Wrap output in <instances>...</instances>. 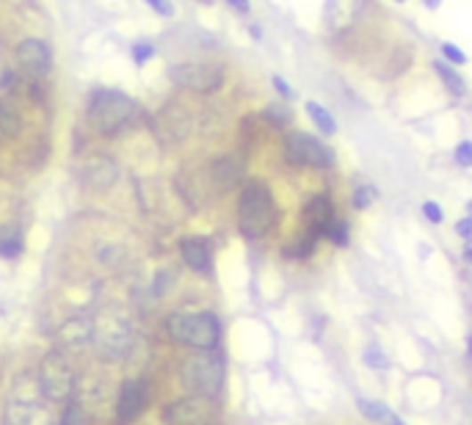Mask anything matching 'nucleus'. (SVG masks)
<instances>
[{
	"mask_svg": "<svg viewBox=\"0 0 472 425\" xmlns=\"http://www.w3.org/2000/svg\"><path fill=\"white\" fill-rule=\"evenodd\" d=\"M89 334H92V318L77 315L59 329V343L64 348H80V346H89Z\"/></svg>",
	"mask_w": 472,
	"mask_h": 425,
	"instance_id": "obj_15",
	"label": "nucleus"
},
{
	"mask_svg": "<svg viewBox=\"0 0 472 425\" xmlns=\"http://www.w3.org/2000/svg\"><path fill=\"white\" fill-rule=\"evenodd\" d=\"M210 177H213L216 191H230V188H235L238 180H240V168L235 166L232 158H221V160H216V163L210 166Z\"/></svg>",
	"mask_w": 472,
	"mask_h": 425,
	"instance_id": "obj_17",
	"label": "nucleus"
},
{
	"mask_svg": "<svg viewBox=\"0 0 472 425\" xmlns=\"http://www.w3.org/2000/svg\"><path fill=\"white\" fill-rule=\"evenodd\" d=\"M20 251V241H17V235H12V233H0V254H6V257H12V254H17Z\"/></svg>",
	"mask_w": 472,
	"mask_h": 425,
	"instance_id": "obj_24",
	"label": "nucleus"
},
{
	"mask_svg": "<svg viewBox=\"0 0 472 425\" xmlns=\"http://www.w3.org/2000/svg\"><path fill=\"white\" fill-rule=\"evenodd\" d=\"M456 160H459L461 166H469V163H472V144H469V141H464V144H459Z\"/></svg>",
	"mask_w": 472,
	"mask_h": 425,
	"instance_id": "obj_29",
	"label": "nucleus"
},
{
	"mask_svg": "<svg viewBox=\"0 0 472 425\" xmlns=\"http://www.w3.org/2000/svg\"><path fill=\"white\" fill-rule=\"evenodd\" d=\"M321 235H326L331 243H338V246H346L348 243V226H346V221H338V218H331L323 230H321Z\"/></svg>",
	"mask_w": 472,
	"mask_h": 425,
	"instance_id": "obj_22",
	"label": "nucleus"
},
{
	"mask_svg": "<svg viewBox=\"0 0 472 425\" xmlns=\"http://www.w3.org/2000/svg\"><path fill=\"white\" fill-rule=\"evenodd\" d=\"M442 53H445V59H448L451 64H459V67H461V64H467V55H464V50H459V47H456V45H451V42H448V45H442Z\"/></svg>",
	"mask_w": 472,
	"mask_h": 425,
	"instance_id": "obj_27",
	"label": "nucleus"
},
{
	"mask_svg": "<svg viewBox=\"0 0 472 425\" xmlns=\"http://www.w3.org/2000/svg\"><path fill=\"white\" fill-rule=\"evenodd\" d=\"M365 12V0H326L323 6V22L329 31L343 34L354 28Z\"/></svg>",
	"mask_w": 472,
	"mask_h": 425,
	"instance_id": "obj_11",
	"label": "nucleus"
},
{
	"mask_svg": "<svg viewBox=\"0 0 472 425\" xmlns=\"http://www.w3.org/2000/svg\"><path fill=\"white\" fill-rule=\"evenodd\" d=\"M142 409H144V384L135 379L122 381L119 395H117V420L133 422L138 414H142Z\"/></svg>",
	"mask_w": 472,
	"mask_h": 425,
	"instance_id": "obj_13",
	"label": "nucleus"
},
{
	"mask_svg": "<svg viewBox=\"0 0 472 425\" xmlns=\"http://www.w3.org/2000/svg\"><path fill=\"white\" fill-rule=\"evenodd\" d=\"M331 213H335V210H331V205H329L326 196H318V200L310 202V208H307V218H310V224H313V235H315V238L321 235L323 226H326L331 218H335Z\"/></svg>",
	"mask_w": 472,
	"mask_h": 425,
	"instance_id": "obj_20",
	"label": "nucleus"
},
{
	"mask_svg": "<svg viewBox=\"0 0 472 425\" xmlns=\"http://www.w3.org/2000/svg\"><path fill=\"white\" fill-rule=\"evenodd\" d=\"M398 4H403V0H398Z\"/></svg>",
	"mask_w": 472,
	"mask_h": 425,
	"instance_id": "obj_36",
	"label": "nucleus"
},
{
	"mask_svg": "<svg viewBox=\"0 0 472 425\" xmlns=\"http://www.w3.org/2000/svg\"><path fill=\"white\" fill-rule=\"evenodd\" d=\"M436 72H439L442 78H445V83H448V86H453V92H456V94H464V92H467V86H464V80H461V78H459L456 72H451V69H448L445 64H436Z\"/></svg>",
	"mask_w": 472,
	"mask_h": 425,
	"instance_id": "obj_23",
	"label": "nucleus"
},
{
	"mask_svg": "<svg viewBox=\"0 0 472 425\" xmlns=\"http://www.w3.org/2000/svg\"><path fill=\"white\" fill-rule=\"evenodd\" d=\"M227 4H230L235 12H240V14H246V12H248V0H227Z\"/></svg>",
	"mask_w": 472,
	"mask_h": 425,
	"instance_id": "obj_32",
	"label": "nucleus"
},
{
	"mask_svg": "<svg viewBox=\"0 0 472 425\" xmlns=\"http://www.w3.org/2000/svg\"><path fill=\"white\" fill-rule=\"evenodd\" d=\"M166 425H205L210 417V404L202 395H191L166 409Z\"/></svg>",
	"mask_w": 472,
	"mask_h": 425,
	"instance_id": "obj_12",
	"label": "nucleus"
},
{
	"mask_svg": "<svg viewBox=\"0 0 472 425\" xmlns=\"http://www.w3.org/2000/svg\"><path fill=\"white\" fill-rule=\"evenodd\" d=\"M365 362L373 367V371H384V367L390 364V362H387V356H384L376 346H370V348L365 351Z\"/></svg>",
	"mask_w": 472,
	"mask_h": 425,
	"instance_id": "obj_26",
	"label": "nucleus"
},
{
	"mask_svg": "<svg viewBox=\"0 0 472 425\" xmlns=\"http://www.w3.org/2000/svg\"><path fill=\"white\" fill-rule=\"evenodd\" d=\"M155 55V47L150 45V42H138L135 47H133V59H135V64H147L150 59Z\"/></svg>",
	"mask_w": 472,
	"mask_h": 425,
	"instance_id": "obj_25",
	"label": "nucleus"
},
{
	"mask_svg": "<svg viewBox=\"0 0 472 425\" xmlns=\"http://www.w3.org/2000/svg\"><path fill=\"white\" fill-rule=\"evenodd\" d=\"M423 213H426V218H431L434 224L442 221V208H439L436 202H426V205H423Z\"/></svg>",
	"mask_w": 472,
	"mask_h": 425,
	"instance_id": "obj_30",
	"label": "nucleus"
},
{
	"mask_svg": "<svg viewBox=\"0 0 472 425\" xmlns=\"http://www.w3.org/2000/svg\"><path fill=\"white\" fill-rule=\"evenodd\" d=\"M22 127V113L14 97H4L0 100V135L14 138Z\"/></svg>",
	"mask_w": 472,
	"mask_h": 425,
	"instance_id": "obj_18",
	"label": "nucleus"
},
{
	"mask_svg": "<svg viewBox=\"0 0 472 425\" xmlns=\"http://www.w3.org/2000/svg\"><path fill=\"white\" fill-rule=\"evenodd\" d=\"M423 4H426L428 9H436V6L442 4V0H423Z\"/></svg>",
	"mask_w": 472,
	"mask_h": 425,
	"instance_id": "obj_35",
	"label": "nucleus"
},
{
	"mask_svg": "<svg viewBox=\"0 0 472 425\" xmlns=\"http://www.w3.org/2000/svg\"><path fill=\"white\" fill-rule=\"evenodd\" d=\"M285 155L290 163L296 166H313V168H323V166H331V150L318 141L315 135H307V133H290L288 141H285Z\"/></svg>",
	"mask_w": 472,
	"mask_h": 425,
	"instance_id": "obj_8",
	"label": "nucleus"
},
{
	"mask_svg": "<svg viewBox=\"0 0 472 425\" xmlns=\"http://www.w3.org/2000/svg\"><path fill=\"white\" fill-rule=\"evenodd\" d=\"M370 200H373V188H359L356 196H354V205H356V208H368Z\"/></svg>",
	"mask_w": 472,
	"mask_h": 425,
	"instance_id": "obj_28",
	"label": "nucleus"
},
{
	"mask_svg": "<svg viewBox=\"0 0 472 425\" xmlns=\"http://www.w3.org/2000/svg\"><path fill=\"white\" fill-rule=\"evenodd\" d=\"M147 4H150L155 12H160V14H172V6L166 4V0H147Z\"/></svg>",
	"mask_w": 472,
	"mask_h": 425,
	"instance_id": "obj_31",
	"label": "nucleus"
},
{
	"mask_svg": "<svg viewBox=\"0 0 472 425\" xmlns=\"http://www.w3.org/2000/svg\"><path fill=\"white\" fill-rule=\"evenodd\" d=\"M117 177H119V168L110 158H94L83 166V183H86L89 188L105 191L117 183Z\"/></svg>",
	"mask_w": 472,
	"mask_h": 425,
	"instance_id": "obj_14",
	"label": "nucleus"
},
{
	"mask_svg": "<svg viewBox=\"0 0 472 425\" xmlns=\"http://www.w3.org/2000/svg\"><path fill=\"white\" fill-rule=\"evenodd\" d=\"M180 376H183L185 389H191V395L210 398V395H216L221 384H224V362L213 351H199L183 362Z\"/></svg>",
	"mask_w": 472,
	"mask_h": 425,
	"instance_id": "obj_6",
	"label": "nucleus"
},
{
	"mask_svg": "<svg viewBox=\"0 0 472 425\" xmlns=\"http://www.w3.org/2000/svg\"><path fill=\"white\" fill-rule=\"evenodd\" d=\"M459 235L467 241L469 238V218H464V221H459Z\"/></svg>",
	"mask_w": 472,
	"mask_h": 425,
	"instance_id": "obj_33",
	"label": "nucleus"
},
{
	"mask_svg": "<svg viewBox=\"0 0 472 425\" xmlns=\"http://www.w3.org/2000/svg\"><path fill=\"white\" fill-rule=\"evenodd\" d=\"M276 221L273 196L263 183L246 185L238 202V226L246 238H263Z\"/></svg>",
	"mask_w": 472,
	"mask_h": 425,
	"instance_id": "obj_3",
	"label": "nucleus"
},
{
	"mask_svg": "<svg viewBox=\"0 0 472 425\" xmlns=\"http://www.w3.org/2000/svg\"><path fill=\"white\" fill-rule=\"evenodd\" d=\"M6 425H61V420L42 401L14 398L6 409Z\"/></svg>",
	"mask_w": 472,
	"mask_h": 425,
	"instance_id": "obj_9",
	"label": "nucleus"
},
{
	"mask_svg": "<svg viewBox=\"0 0 472 425\" xmlns=\"http://www.w3.org/2000/svg\"><path fill=\"white\" fill-rule=\"evenodd\" d=\"M307 113H310V119L326 133V135H335L338 133V125H335V117L323 108V105H318V102H307Z\"/></svg>",
	"mask_w": 472,
	"mask_h": 425,
	"instance_id": "obj_21",
	"label": "nucleus"
},
{
	"mask_svg": "<svg viewBox=\"0 0 472 425\" xmlns=\"http://www.w3.org/2000/svg\"><path fill=\"white\" fill-rule=\"evenodd\" d=\"M17 64H20V69L25 72L28 80H42L50 72V64H53L50 47L42 39H25V42H20V47H17Z\"/></svg>",
	"mask_w": 472,
	"mask_h": 425,
	"instance_id": "obj_10",
	"label": "nucleus"
},
{
	"mask_svg": "<svg viewBox=\"0 0 472 425\" xmlns=\"http://www.w3.org/2000/svg\"><path fill=\"white\" fill-rule=\"evenodd\" d=\"M135 339V323L133 315L119 304H108L92 318V334L89 346L94 354L105 362H119L130 354Z\"/></svg>",
	"mask_w": 472,
	"mask_h": 425,
	"instance_id": "obj_1",
	"label": "nucleus"
},
{
	"mask_svg": "<svg viewBox=\"0 0 472 425\" xmlns=\"http://www.w3.org/2000/svg\"><path fill=\"white\" fill-rule=\"evenodd\" d=\"M39 389L47 404H67L75 395V367L64 351H50L39 364Z\"/></svg>",
	"mask_w": 472,
	"mask_h": 425,
	"instance_id": "obj_5",
	"label": "nucleus"
},
{
	"mask_svg": "<svg viewBox=\"0 0 472 425\" xmlns=\"http://www.w3.org/2000/svg\"><path fill=\"white\" fill-rule=\"evenodd\" d=\"M180 251H183V260H185L188 268L199 271V274L210 268V246H208L205 241H199V238H188V241H183Z\"/></svg>",
	"mask_w": 472,
	"mask_h": 425,
	"instance_id": "obj_16",
	"label": "nucleus"
},
{
	"mask_svg": "<svg viewBox=\"0 0 472 425\" xmlns=\"http://www.w3.org/2000/svg\"><path fill=\"white\" fill-rule=\"evenodd\" d=\"M359 412H362L368 420L378 422V425H406L390 406L387 404H378V401H368V398H359Z\"/></svg>",
	"mask_w": 472,
	"mask_h": 425,
	"instance_id": "obj_19",
	"label": "nucleus"
},
{
	"mask_svg": "<svg viewBox=\"0 0 472 425\" xmlns=\"http://www.w3.org/2000/svg\"><path fill=\"white\" fill-rule=\"evenodd\" d=\"M273 86H276V89H280V92H282L285 97L290 94V89H288V86H285V83H282V78H273Z\"/></svg>",
	"mask_w": 472,
	"mask_h": 425,
	"instance_id": "obj_34",
	"label": "nucleus"
},
{
	"mask_svg": "<svg viewBox=\"0 0 472 425\" xmlns=\"http://www.w3.org/2000/svg\"><path fill=\"white\" fill-rule=\"evenodd\" d=\"M172 80L183 89H191L197 94H210L224 83V69L213 61H188L172 67Z\"/></svg>",
	"mask_w": 472,
	"mask_h": 425,
	"instance_id": "obj_7",
	"label": "nucleus"
},
{
	"mask_svg": "<svg viewBox=\"0 0 472 425\" xmlns=\"http://www.w3.org/2000/svg\"><path fill=\"white\" fill-rule=\"evenodd\" d=\"M166 331L175 343L197 351H213L221 337L218 321L210 313H175L166 321Z\"/></svg>",
	"mask_w": 472,
	"mask_h": 425,
	"instance_id": "obj_4",
	"label": "nucleus"
},
{
	"mask_svg": "<svg viewBox=\"0 0 472 425\" xmlns=\"http://www.w3.org/2000/svg\"><path fill=\"white\" fill-rule=\"evenodd\" d=\"M135 119V102L114 89H102L89 102V125L100 135H117Z\"/></svg>",
	"mask_w": 472,
	"mask_h": 425,
	"instance_id": "obj_2",
	"label": "nucleus"
}]
</instances>
